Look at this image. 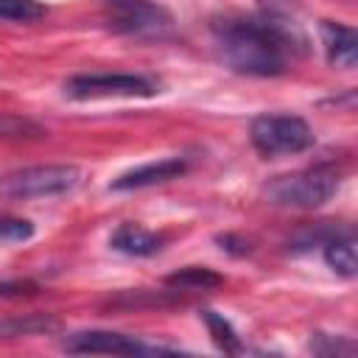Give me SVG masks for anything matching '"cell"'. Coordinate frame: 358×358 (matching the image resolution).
Instances as JSON below:
<instances>
[{
	"label": "cell",
	"mask_w": 358,
	"mask_h": 358,
	"mask_svg": "<svg viewBox=\"0 0 358 358\" xmlns=\"http://www.w3.org/2000/svg\"><path fill=\"white\" fill-rule=\"evenodd\" d=\"M260 17H221L213 39L221 62L241 73L271 78L288 70L294 56L308 50V36L294 17V0H260Z\"/></svg>",
	"instance_id": "6da1fadb"
},
{
	"label": "cell",
	"mask_w": 358,
	"mask_h": 358,
	"mask_svg": "<svg viewBox=\"0 0 358 358\" xmlns=\"http://www.w3.org/2000/svg\"><path fill=\"white\" fill-rule=\"evenodd\" d=\"M336 190H338V171H336V165L322 162V165L271 179L263 193H266L268 204H274V207L316 210L324 201H330Z\"/></svg>",
	"instance_id": "7a4b0ae2"
},
{
	"label": "cell",
	"mask_w": 358,
	"mask_h": 358,
	"mask_svg": "<svg viewBox=\"0 0 358 358\" xmlns=\"http://www.w3.org/2000/svg\"><path fill=\"white\" fill-rule=\"evenodd\" d=\"M81 182V171L76 165H31L0 176V199L28 201L70 193Z\"/></svg>",
	"instance_id": "3957f363"
},
{
	"label": "cell",
	"mask_w": 358,
	"mask_h": 358,
	"mask_svg": "<svg viewBox=\"0 0 358 358\" xmlns=\"http://www.w3.org/2000/svg\"><path fill=\"white\" fill-rule=\"evenodd\" d=\"M249 140L263 157H285L308 151L316 137L299 115H257L249 126Z\"/></svg>",
	"instance_id": "277c9868"
},
{
	"label": "cell",
	"mask_w": 358,
	"mask_h": 358,
	"mask_svg": "<svg viewBox=\"0 0 358 358\" xmlns=\"http://www.w3.org/2000/svg\"><path fill=\"white\" fill-rule=\"evenodd\" d=\"M157 84L140 73H81L64 81V95L76 101L98 98H151Z\"/></svg>",
	"instance_id": "5b68a950"
},
{
	"label": "cell",
	"mask_w": 358,
	"mask_h": 358,
	"mask_svg": "<svg viewBox=\"0 0 358 358\" xmlns=\"http://www.w3.org/2000/svg\"><path fill=\"white\" fill-rule=\"evenodd\" d=\"M109 25L129 36L159 39L173 31V17L157 0H103Z\"/></svg>",
	"instance_id": "8992f818"
},
{
	"label": "cell",
	"mask_w": 358,
	"mask_h": 358,
	"mask_svg": "<svg viewBox=\"0 0 358 358\" xmlns=\"http://www.w3.org/2000/svg\"><path fill=\"white\" fill-rule=\"evenodd\" d=\"M62 347L67 352H78V355H154V352H165V347L145 344L134 336L115 333V330H81V333L67 336L62 341Z\"/></svg>",
	"instance_id": "52a82bcc"
},
{
	"label": "cell",
	"mask_w": 358,
	"mask_h": 358,
	"mask_svg": "<svg viewBox=\"0 0 358 358\" xmlns=\"http://www.w3.org/2000/svg\"><path fill=\"white\" fill-rule=\"evenodd\" d=\"M185 173H187V159L185 157H162V159H151V162H143L137 168L123 171L117 179H112L109 190H140V187L173 182Z\"/></svg>",
	"instance_id": "ba28073f"
},
{
	"label": "cell",
	"mask_w": 358,
	"mask_h": 358,
	"mask_svg": "<svg viewBox=\"0 0 358 358\" xmlns=\"http://www.w3.org/2000/svg\"><path fill=\"white\" fill-rule=\"evenodd\" d=\"M319 31H322V45H324L327 62L333 67L352 70L358 64V34H355V28H350L344 22L322 20Z\"/></svg>",
	"instance_id": "9c48e42d"
},
{
	"label": "cell",
	"mask_w": 358,
	"mask_h": 358,
	"mask_svg": "<svg viewBox=\"0 0 358 358\" xmlns=\"http://www.w3.org/2000/svg\"><path fill=\"white\" fill-rule=\"evenodd\" d=\"M109 246L120 255H131V257H148V255H157L162 249V235L140 227V224H120L112 238H109Z\"/></svg>",
	"instance_id": "30bf717a"
},
{
	"label": "cell",
	"mask_w": 358,
	"mask_h": 358,
	"mask_svg": "<svg viewBox=\"0 0 358 358\" xmlns=\"http://www.w3.org/2000/svg\"><path fill=\"white\" fill-rule=\"evenodd\" d=\"M324 263L341 274V277H355L358 271V257H355V238L352 229H341L333 238H327L324 243Z\"/></svg>",
	"instance_id": "8fae6325"
},
{
	"label": "cell",
	"mask_w": 358,
	"mask_h": 358,
	"mask_svg": "<svg viewBox=\"0 0 358 358\" xmlns=\"http://www.w3.org/2000/svg\"><path fill=\"white\" fill-rule=\"evenodd\" d=\"M165 282L171 288H182V291H210V288H218L224 282V277L207 266H187V268L173 271Z\"/></svg>",
	"instance_id": "7c38bea8"
},
{
	"label": "cell",
	"mask_w": 358,
	"mask_h": 358,
	"mask_svg": "<svg viewBox=\"0 0 358 358\" xmlns=\"http://www.w3.org/2000/svg\"><path fill=\"white\" fill-rule=\"evenodd\" d=\"M62 322L48 313H28L20 319H6L0 322V336H39V333H53L59 330Z\"/></svg>",
	"instance_id": "4fadbf2b"
},
{
	"label": "cell",
	"mask_w": 358,
	"mask_h": 358,
	"mask_svg": "<svg viewBox=\"0 0 358 358\" xmlns=\"http://www.w3.org/2000/svg\"><path fill=\"white\" fill-rule=\"evenodd\" d=\"M201 319H204V324H207V330H210V336H213V341H215L218 350H224V352H238L241 350V338H238L235 327L221 313L201 310Z\"/></svg>",
	"instance_id": "5bb4252c"
},
{
	"label": "cell",
	"mask_w": 358,
	"mask_h": 358,
	"mask_svg": "<svg viewBox=\"0 0 358 358\" xmlns=\"http://www.w3.org/2000/svg\"><path fill=\"white\" fill-rule=\"evenodd\" d=\"M48 131L31 120V117H22V115H11V112H0V137L6 140H36V137H45Z\"/></svg>",
	"instance_id": "9a60e30c"
},
{
	"label": "cell",
	"mask_w": 358,
	"mask_h": 358,
	"mask_svg": "<svg viewBox=\"0 0 358 358\" xmlns=\"http://www.w3.org/2000/svg\"><path fill=\"white\" fill-rule=\"evenodd\" d=\"M39 17H45V6L39 0H0V20L34 22Z\"/></svg>",
	"instance_id": "2e32d148"
},
{
	"label": "cell",
	"mask_w": 358,
	"mask_h": 358,
	"mask_svg": "<svg viewBox=\"0 0 358 358\" xmlns=\"http://www.w3.org/2000/svg\"><path fill=\"white\" fill-rule=\"evenodd\" d=\"M310 350L316 352V355H327V358H341V355H355V341L352 338H347V336H327V333H316L313 336V341H310Z\"/></svg>",
	"instance_id": "e0dca14e"
},
{
	"label": "cell",
	"mask_w": 358,
	"mask_h": 358,
	"mask_svg": "<svg viewBox=\"0 0 358 358\" xmlns=\"http://www.w3.org/2000/svg\"><path fill=\"white\" fill-rule=\"evenodd\" d=\"M34 235V224L25 218H0V243H20Z\"/></svg>",
	"instance_id": "ac0fdd59"
},
{
	"label": "cell",
	"mask_w": 358,
	"mask_h": 358,
	"mask_svg": "<svg viewBox=\"0 0 358 358\" xmlns=\"http://www.w3.org/2000/svg\"><path fill=\"white\" fill-rule=\"evenodd\" d=\"M218 243H221V249H224V252H229V255H238V257L252 252L249 241H243V238H235V235H218Z\"/></svg>",
	"instance_id": "d6986e66"
}]
</instances>
